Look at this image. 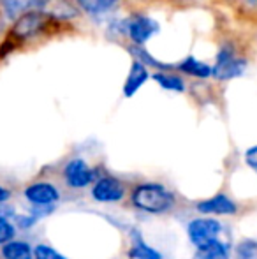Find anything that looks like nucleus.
<instances>
[{
	"mask_svg": "<svg viewBox=\"0 0 257 259\" xmlns=\"http://www.w3.org/2000/svg\"><path fill=\"white\" fill-rule=\"evenodd\" d=\"M14 235H16L14 224L7 217H2V215H0V243L6 245L7 242H11V240L14 238Z\"/></svg>",
	"mask_w": 257,
	"mask_h": 259,
	"instance_id": "aec40b11",
	"label": "nucleus"
},
{
	"mask_svg": "<svg viewBox=\"0 0 257 259\" xmlns=\"http://www.w3.org/2000/svg\"><path fill=\"white\" fill-rule=\"evenodd\" d=\"M247 2H248V4H255L257 0H247Z\"/></svg>",
	"mask_w": 257,
	"mask_h": 259,
	"instance_id": "b1692460",
	"label": "nucleus"
},
{
	"mask_svg": "<svg viewBox=\"0 0 257 259\" xmlns=\"http://www.w3.org/2000/svg\"><path fill=\"white\" fill-rule=\"evenodd\" d=\"M220 231H222L220 222L215 221V219H208V217L194 219V221H190L189 226H187V233H189L190 242H192L197 249H201V247L219 240Z\"/></svg>",
	"mask_w": 257,
	"mask_h": 259,
	"instance_id": "7ed1b4c3",
	"label": "nucleus"
},
{
	"mask_svg": "<svg viewBox=\"0 0 257 259\" xmlns=\"http://www.w3.org/2000/svg\"><path fill=\"white\" fill-rule=\"evenodd\" d=\"M25 198L35 208H49L59 201L60 192L49 182H35L25 189Z\"/></svg>",
	"mask_w": 257,
	"mask_h": 259,
	"instance_id": "39448f33",
	"label": "nucleus"
},
{
	"mask_svg": "<svg viewBox=\"0 0 257 259\" xmlns=\"http://www.w3.org/2000/svg\"><path fill=\"white\" fill-rule=\"evenodd\" d=\"M9 198H11V191H7L6 187H2V185H0V205H4V203H6Z\"/></svg>",
	"mask_w": 257,
	"mask_h": 259,
	"instance_id": "5701e85b",
	"label": "nucleus"
},
{
	"mask_svg": "<svg viewBox=\"0 0 257 259\" xmlns=\"http://www.w3.org/2000/svg\"><path fill=\"white\" fill-rule=\"evenodd\" d=\"M247 69V60L238 57L231 48H222L217 53L215 67L212 69V74L220 81L226 79H233L241 76Z\"/></svg>",
	"mask_w": 257,
	"mask_h": 259,
	"instance_id": "f03ea898",
	"label": "nucleus"
},
{
	"mask_svg": "<svg viewBox=\"0 0 257 259\" xmlns=\"http://www.w3.org/2000/svg\"><path fill=\"white\" fill-rule=\"evenodd\" d=\"M76 2L85 13L92 16H102V14L111 13L120 4V0H76Z\"/></svg>",
	"mask_w": 257,
	"mask_h": 259,
	"instance_id": "ddd939ff",
	"label": "nucleus"
},
{
	"mask_svg": "<svg viewBox=\"0 0 257 259\" xmlns=\"http://www.w3.org/2000/svg\"><path fill=\"white\" fill-rule=\"evenodd\" d=\"M4 259H34V250L27 242L11 240L6 245H2Z\"/></svg>",
	"mask_w": 257,
	"mask_h": 259,
	"instance_id": "f8f14e48",
	"label": "nucleus"
},
{
	"mask_svg": "<svg viewBox=\"0 0 257 259\" xmlns=\"http://www.w3.org/2000/svg\"><path fill=\"white\" fill-rule=\"evenodd\" d=\"M132 203L148 213H164L175 203L173 194L159 184H141L134 189Z\"/></svg>",
	"mask_w": 257,
	"mask_h": 259,
	"instance_id": "f257e3e1",
	"label": "nucleus"
},
{
	"mask_svg": "<svg viewBox=\"0 0 257 259\" xmlns=\"http://www.w3.org/2000/svg\"><path fill=\"white\" fill-rule=\"evenodd\" d=\"M52 21V16L41 13V11H34V13H27L23 16L18 18V21L14 23L11 34L14 35L16 39H28L32 35L39 34L41 30H44L46 27Z\"/></svg>",
	"mask_w": 257,
	"mask_h": 259,
	"instance_id": "20e7f679",
	"label": "nucleus"
},
{
	"mask_svg": "<svg viewBox=\"0 0 257 259\" xmlns=\"http://www.w3.org/2000/svg\"><path fill=\"white\" fill-rule=\"evenodd\" d=\"M197 211H201V213H210V215H233V213H236V205H234V201H231L227 196L217 194L210 199L199 201Z\"/></svg>",
	"mask_w": 257,
	"mask_h": 259,
	"instance_id": "9d476101",
	"label": "nucleus"
},
{
	"mask_svg": "<svg viewBox=\"0 0 257 259\" xmlns=\"http://www.w3.org/2000/svg\"><path fill=\"white\" fill-rule=\"evenodd\" d=\"M125 28H127L130 39H132L137 46H143L151 35L159 32V23L155 20H151V18L137 14V16H134L132 20L127 21Z\"/></svg>",
	"mask_w": 257,
	"mask_h": 259,
	"instance_id": "6e6552de",
	"label": "nucleus"
},
{
	"mask_svg": "<svg viewBox=\"0 0 257 259\" xmlns=\"http://www.w3.org/2000/svg\"><path fill=\"white\" fill-rule=\"evenodd\" d=\"M129 52L136 57V60L137 62H141V64L144 65V67H151V65H155V67H161V69H168L166 65H162V64H159L157 60H155L153 57H151L148 52H144L141 46H134V48H129Z\"/></svg>",
	"mask_w": 257,
	"mask_h": 259,
	"instance_id": "6ab92c4d",
	"label": "nucleus"
},
{
	"mask_svg": "<svg viewBox=\"0 0 257 259\" xmlns=\"http://www.w3.org/2000/svg\"><path fill=\"white\" fill-rule=\"evenodd\" d=\"M34 259H67L60 252H57L53 247L48 245H37L34 249Z\"/></svg>",
	"mask_w": 257,
	"mask_h": 259,
	"instance_id": "412c9836",
	"label": "nucleus"
},
{
	"mask_svg": "<svg viewBox=\"0 0 257 259\" xmlns=\"http://www.w3.org/2000/svg\"><path fill=\"white\" fill-rule=\"evenodd\" d=\"M178 69L190 76H195V78H208V76H212V67L208 64H204V62H199L194 57H187L178 65Z\"/></svg>",
	"mask_w": 257,
	"mask_h": 259,
	"instance_id": "2eb2a0df",
	"label": "nucleus"
},
{
	"mask_svg": "<svg viewBox=\"0 0 257 259\" xmlns=\"http://www.w3.org/2000/svg\"><path fill=\"white\" fill-rule=\"evenodd\" d=\"M195 259H229V249H227L226 243L215 240V242L197 249Z\"/></svg>",
	"mask_w": 257,
	"mask_h": 259,
	"instance_id": "4468645a",
	"label": "nucleus"
},
{
	"mask_svg": "<svg viewBox=\"0 0 257 259\" xmlns=\"http://www.w3.org/2000/svg\"><path fill=\"white\" fill-rule=\"evenodd\" d=\"M245 160H247V164L250 167H254L257 171V147H252L247 150V154H245Z\"/></svg>",
	"mask_w": 257,
	"mask_h": 259,
	"instance_id": "4be33fe9",
	"label": "nucleus"
},
{
	"mask_svg": "<svg viewBox=\"0 0 257 259\" xmlns=\"http://www.w3.org/2000/svg\"><path fill=\"white\" fill-rule=\"evenodd\" d=\"M236 259H257V242L255 240H241L234 249Z\"/></svg>",
	"mask_w": 257,
	"mask_h": 259,
	"instance_id": "a211bd4d",
	"label": "nucleus"
},
{
	"mask_svg": "<svg viewBox=\"0 0 257 259\" xmlns=\"http://www.w3.org/2000/svg\"><path fill=\"white\" fill-rule=\"evenodd\" d=\"M129 257L130 259H162V254L157 252L155 249H151L150 245H146L141 238H137V242L130 247Z\"/></svg>",
	"mask_w": 257,
	"mask_h": 259,
	"instance_id": "f3484780",
	"label": "nucleus"
},
{
	"mask_svg": "<svg viewBox=\"0 0 257 259\" xmlns=\"http://www.w3.org/2000/svg\"><path fill=\"white\" fill-rule=\"evenodd\" d=\"M148 69L144 67L141 62L134 60L132 62V67H130L129 71V76L127 79H125V85H124V96L125 97H132L134 94L137 92V90L143 87V83L148 79Z\"/></svg>",
	"mask_w": 257,
	"mask_h": 259,
	"instance_id": "9b49d317",
	"label": "nucleus"
},
{
	"mask_svg": "<svg viewBox=\"0 0 257 259\" xmlns=\"http://www.w3.org/2000/svg\"><path fill=\"white\" fill-rule=\"evenodd\" d=\"M153 79L166 90H173V92H183L185 90V83L180 76L168 74V72H157L153 74Z\"/></svg>",
	"mask_w": 257,
	"mask_h": 259,
	"instance_id": "dca6fc26",
	"label": "nucleus"
},
{
	"mask_svg": "<svg viewBox=\"0 0 257 259\" xmlns=\"http://www.w3.org/2000/svg\"><path fill=\"white\" fill-rule=\"evenodd\" d=\"M48 2L49 0H0V6H2L6 16L14 20V18H20L27 13L44 9Z\"/></svg>",
	"mask_w": 257,
	"mask_h": 259,
	"instance_id": "1a4fd4ad",
	"label": "nucleus"
},
{
	"mask_svg": "<svg viewBox=\"0 0 257 259\" xmlns=\"http://www.w3.org/2000/svg\"><path fill=\"white\" fill-rule=\"evenodd\" d=\"M125 189L120 180L113 177H102L92 187V196L99 203H117L124 198Z\"/></svg>",
	"mask_w": 257,
	"mask_h": 259,
	"instance_id": "0eeeda50",
	"label": "nucleus"
},
{
	"mask_svg": "<svg viewBox=\"0 0 257 259\" xmlns=\"http://www.w3.org/2000/svg\"><path fill=\"white\" fill-rule=\"evenodd\" d=\"M64 178L69 187L83 189L93 182V171L83 159H72L65 164Z\"/></svg>",
	"mask_w": 257,
	"mask_h": 259,
	"instance_id": "423d86ee",
	"label": "nucleus"
}]
</instances>
